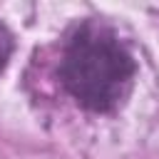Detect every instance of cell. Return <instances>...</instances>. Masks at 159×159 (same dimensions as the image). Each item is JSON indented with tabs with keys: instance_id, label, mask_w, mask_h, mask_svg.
<instances>
[{
	"instance_id": "1",
	"label": "cell",
	"mask_w": 159,
	"mask_h": 159,
	"mask_svg": "<svg viewBox=\"0 0 159 159\" xmlns=\"http://www.w3.org/2000/svg\"><path fill=\"white\" fill-rule=\"evenodd\" d=\"M137 62L104 22L87 20L67 40L60 60V80L77 104L89 112H114L132 92Z\"/></svg>"
},
{
	"instance_id": "2",
	"label": "cell",
	"mask_w": 159,
	"mask_h": 159,
	"mask_svg": "<svg viewBox=\"0 0 159 159\" xmlns=\"http://www.w3.org/2000/svg\"><path fill=\"white\" fill-rule=\"evenodd\" d=\"M10 55H12V35H10V32H7V27L0 22V72L5 70V65H7Z\"/></svg>"
}]
</instances>
